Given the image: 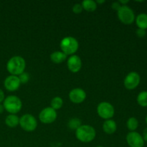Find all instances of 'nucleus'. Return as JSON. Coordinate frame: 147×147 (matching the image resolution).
<instances>
[{
  "mask_svg": "<svg viewBox=\"0 0 147 147\" xmlns=\"http://www.w3.org/2000/svg\"><path fill=\"white\" fill-rule=\"evenodd\" d=\"M26 67L25 60L22 56L11 57L7 63V70L10 75L19 76L24 73Z\"/></svg>",
  "mask_w": 147,
  "mask_h": 147,
  "instance_id": "f257e3e1",
  "label": "nucleus"
},
{
  "mask_svg": "<svg viewBox=\"0 0 147 147\" xmlns=\"http://www.w3.org/2000/svg\"><path fill=\"white\" fill-rule=\"evenodd\" d=\"M76 136L78 140L83 143H89L94 140L96 138V129L90 125H81L76 131Z\"/></svg>",
  "mask_w": 147,
  "mask_h": 147,
  "instance_id": "f03ea898",
  "label": "nucleus"
},
{
  "mask_svg": "<svg viewBox=\"0 0 147 147\" xmlns=\"http://www.w3.org/2000/svg\"><path fill=\"white\" fill-rule=\"evenodd\" d=\"M2 104L4 110L7 111L9 114H17L22 108V102L21 99L14 95H10L5 97Z\"/></svg>",
  "mask_w": 147,
  "mask_h": 147,
  "instance_id": "7ed1b4c3",
  "label": "nucleus"
},
{
  "mask_svg": "<svg viewBox=\"0 0 147 147\" xmlns=\"http://www.w3.org/2000/svg\"><path fill=\"white\" fill-rule=\"evenodd\" d=\"M60 47L61 51L66 55H73L78 50L79 43L77 39L71 36H68L62 39L60 43Z\"/></svg>",
  "mask_w": 147,
  "mask_h": 147,
  "instance_id": "20e7f679",
  "label": "nucleus"
},
{
  "mask_svg": "<svg viewBox=\"0 0 147 147\" xmlns=\"http://www.w3.org/2000/svg\"><path fill=\"white\" fill-rule=\"evenodd\" d=\"M119 20L124 24H131L135 21V14L134 10L127 5H123L117 11Z\"/></svg>",
  "mask_w": 147,
  "mask_h": 147,
  "instance_id": "39448f33",
  "label": "nucleus"
},
{
  "mask_svg": "<svg viewBox=\"0 0 147 147\" xmlns=\"http://www.w3.org/2000/svg\"><path fill=\"white\" fill-rule=\"evenodd\" d=\"M20 127L27 132L34 131L37 127V121L33 115L26 113L20 118Z\"/></svg>",
  "mask_w": 147,
  "mask_h": 147,
  "instance_id": "423d86ee",
  "label": "nucleus"
},
{
  "mask_svg": "<svg viewBox=\"0 0 147 147\" xmlns=\"http://www.w3.org/2000/svg\"><path fill=\"white\" fill-rule=\"evenodd\" d=\"M98 115L101 119L108 120L111 119L115 113V109L113 105L107 101L100 102L97 106Z\"/></svg>",
  "mask_w": 147,
  "mask_h": 147,
  "instance_id": "0eeeda50",
  "label": "nucleus"
},
{
  "mask_svg": "<svg viewBox=\"0 0 147 147\" xmlns=\"http://www.w3.org/2000/svg\"><path fill=\"white\" fill-rule=\"evenodd\" d=\"M57 113L55 110L51 107H46L40 111L39 114V119L40 121L45 124L53 123L57 119Z\"/></svg>",
  "mask_w": 147,
  "mask_h": 147,
  "instance_id": "6e6552de",
  "label": "nucleus"
},
{
  "mask_svg": "<svg viewBox=\"0 0 147 147\" xmlns=\"http://www.w3.org/2000/svg\"><path fill=\"white\" fill-rule=\"evenodd\" d=\"M141 81L140 75L134 71L130 72L125 77L123 85L128 90H134L138 87Z\"/></svg>",
  "mask_w": 147,
  "mask_h": 147,
  "instance_id": "1a4fd4ad",
  "label": "nucleus"
},
{
  "mask_svg": "<svg viewBox=\"0 0 147 147\" xmlns=\"http://www.w3.org/2000/svg\"><path fill=\"white\" fill-rule=\"evenodd\" d=\"M126 142L129 147H144V141L139 133L136 131H130L126 137Z\"/></svg>",
  "mask_w": 147,
  "mask_h": 147,
  "instance_id": "9d476101",
  "label": "nucleus"
},
{
  "mask_svg": "<svg viewBox=\"0 0 147 147\" xmlns=\"http://www.w3.org/2000/svg\"><path fill=\"white\" fill-rule=\"evenodd\" d=\"M68 96L72 103H75V104H80L86 100L87 95L83 89L80 88H76L70 90Z\"/></svg>",
  "mask_w": 147,
  "mask_h": 147,
  "instance_id": "9b49d317",
  "label": "nucleus"
},
{
  "mask_svg": "<svg viewBox=\"0 0 147 147\" xmlns=\"http://www.w3.org/2000/svg\"><path fill=\"white\" fill-rule=\"evenodd\" d=\"M20 85L21 83L18 76H12V75L7 76L4 81V88L6 90L10 92L16 91L18 90L19 88L20 87Z\"/></svg>",
  "mask_w": 147,
  "mask_h": 147,
  "instance_id": "f8f14e48",
  "label": "nucleus"
},
{
  "mask_svg": "<svg viewBox=\"0 0 147 147\" xmlns=\"http://www.w3.org/2000/svg\"><path fill=\"white\" fill-rule=\"evenodd\" d=\"M67 66L68 70L73 73H76L80 70L82 67V60L77 55H73L67 59Z\"/></svg>",
  "mask_w": 147,
  "mask_h": 147,
  "instance_id": "ddd939ff",
  "label": "nucleus"
},
{
  "mask_svg": "<svg viewBox=\"0 0 147 147\" xmlns=\"http://www.w3.org/2000/svg\"><path fill=\"white\" fill-rule=\"evenodd\" d=\"M103 130L107 134H113L117 130V124L112 119L106 120L103 123Z\"/></svg>",
  "mask_w": 147,
  "mask_h": 147,
  "instance_id": "4468645a",
  "label": "nucleus"
},
{
  "mask_svg": "<svg viewBox=\"0 0 147 147\" xmlns=\"http://www.w3.org/2000/svg\"><path fill=\"white\" fill-rule=\"evenodd\" d=\"M67 59V55L62 51H55L50 55V60L53 63L60 64Z\"/></svg>",
  "mask_w": 147,
  "mask_h": 147,
  "instance_id": "2eb2a0df",
  "label": "nucleus"
},
{
  "mask_svg": "<svg viewBox=\"0 0 147 147\" xmlns=\"http://www.w3.org/2000/svg\"><path fill=\"white\" fill-rule=\"evenodd\" d=\"M5 124L9 128H15L20 124V118L16 114H9L5 118Z\"/></svg>",
  "mask_w": 147,
  "mask_h": 147,
  "instance_id": "dca6fc26",
  "label": "nucleus"
},
{
  "mask_svg": "<svg viewBox=\"0 0 147 147\" xmlns=\"http://www.w3.org/2000/svg\"><path fill=\"white\" fill-rule=\"evenodd\" d=\"M135 21L138 28L143 30L147 29V14L146 13H141L138 14L135 18Z\"/></svg>",
  "mask_w": 147,
  "mask_h": 147,
  "instance_id": "f3484780",
  "label": "nucleus"
},
{
  "mask_svg": "<svg viewBox=\"0 0 147 147\" xmlns=\"http://www.w3.org/2000/svg\"><path fill=\"white\" fill-rule=\"evenodd\" d=\"M81 5L83 9L88 12H93L97 9V4L93 0H84L82 1Z\"/></svg>",
  "mask_w": 147,
  "mask_h": 147,
  "instance_id": "a211bd4d",
  "label": "nucleus"
},
{
  "mask_svg": "<svg viewBox=\"0 0 147 147\" xmlns=\"http://www.w3.org/2000/svg\"><path fill=\"white\" fill-rule=\"evenodd\" d=\"M138 104L142 107L147 106V90H142L138 94L136 98Z\"/></svg>",
  "mask_w": 147,
  "mask_h": 147,
  "instance_id": "6ab92c4d",
  "label": "nucleus"
},
{
  "mask_svg": "<svg viewBox=\"0 0 147 147\" xmlns=\"http://www.w3.org/2000/svg\"><path fill=\"white\" fill-rule=\"evenodd\" d=\"M63 106V100L60 96H55L53 98L50 102V107L54 110L57 111L61 109Z\"/></svg>",
  "mask_w": 147,
  "mask_h": 147,
  "instance_id": "aec40b11",
  "label": "nucleus"
},
{
  "mask_svg": "<svg viewBox=\"0 0 147 147\" xmlns=\"http://www.w3.org/2000/svg\"><path fill=\"white\" fill-rule=\"evenodd\" d=\"M126 126L130 131H136L139 126V121L135 117L129 118L126 122Z\"/></svg>",
  "mask_w": 147,
  "mask_h": 147,
  "instance_id": "412c9836",
  "label": "nucleus"
},
{
  "mask_svg": "<svg viewBox=\"0 0 147 147\" xmlns=\"http://www.w3.org/2000/svg\"><path fill=\"white\" fill-rule=\"evenodd\" d=\"M82 125L81 120L78 118H72L69 120L67 123V126L72 130H77L79 127Z\"/></svg>",
  "mask_w": 147,
  "mask_h": 147,
  "instance_id": "4be33fe9",
  "label": "nucleus"
},
{
  "mask_svg": "<svg viewBox=\"0 0 147 147\" xmlns=\"http://www.w3.org/2000/svg\"><path fill=\"white\" fill-rule=\"evenodd\" d=\"M18 78L20 79V81L21 83V84H25V83H27L30 80V74L28 73L24 72L22 74H20L18 76Z\"/></svg>",
  "mask_w": 147,
  "mask_h": 147,
  "instance_id": "5701e85b",
  "label": "nucleus"
},
{
  "mask_svg": "<svg viewBox=\"0 0 147 147\" xmlns=\"http://www.w3.org/2000/svg\"><path fill=\"white\" fill-rule=\"evenodd\" d=\"M73 11L75 14H80V13L83 11V7H82L81 4L80 3H77V4H75L73 7Z\"/></svg>",
  "mask_w": 147,
  "mask_h": 147,
  "instance_id": "b1692460",
  "label": "nucleus"
},
{
  "mask_svg": "<svg viewBox=\"0 0 147 147\" xmlns=\"http://www.w3.org/2000/svg\"><path fill=\"white\" fill-rule=\"evenodd\" d=\"M136 34L139 37H144L146 36V30H143V29L138 28L136 31Z\"/></svg>",
  "mask_w": 147,
  "mask_h": 147,
  "instance_id": "393cba45",
  "label": "nucleus"
},
{
  "mask_svg": "<svg viewBox=\"0 0 147 147\" xmlns=\"http://www.w3.org/2000/svg\"><path fill=\"white\" fill-rule=\"evenodd\" d=\"M121 7V4L119 2V1H114V2L112 3V4H111L112 9L114 10H116V11H117L118 10L120 9Z\"/></svg>",
  "mask_w": 147,
  "mask_h": 147,
  "instance_id": "a878e982",
  "label": "nucleus"
},
{
  "mask_svg": "<svg viewBox=\"0 0 147 147\" xmlns=\"http://www.w3.org/2000/svg\"><path fill=\"white\" fill-rule=\"evenodd\" d=\"M4 98H5V95H4V92L0 88V103H3Z\"/></svg>",
  "mask_w": 147,
  "mask_h": 147,
  "instance_id": "bb28decb",
  "label": "nucleus"
},
{
  "mask_svg": "<svg viewBox=\"0 0 147 147\" xmlns=\"http://www.w3.org/2000/svg\"><path fill=\"white\" fill-rule=\"evenodd\" d=\"M142 137L144 142H147V127L145 128L143 131V133H142Z\"/></svg>",
  "mask_w": 147,
  "mask_h": 147,
  "instance_id": "cd10ccee",
  "label": "nucleus"
},
{
  "mask_svg": "<svg viewBox=\"0 0 147 147\" xmlns=\"http://www.w3.org/2000/svg\"><path fill=\"white\" fill-rule=\"evenodd\" d=\"M119 2L120 3L121 5L123 6V5H126V4H128V3L129 2V0H125V1H123V0H120V1H119Z\"/></svg>",
  "mask_w": 147,
  "mask_h": 147,
  "instance_id": "c85d7f7f",
  "label": "nucleus"
},
{
  "mask_svg": "<svg viewBox=\"0 0 147 147\" xmlns=\"http://www.w3.org/2000/svg\"><path fill=\"white\" fill-rule=\"evenodd\" d=\"M4 111V106H3V104L0 103V114H1V113H2Z\"/></svg>",
  "mask_w": 147,
  "mask_h": 147,
  "instance_id": "c756f323",
  "label": "nucleus"
},
{
  "mask_svg": "<svg viewBox=\"0 0 147 147\" xmlns=\"http://www.w3.org/2000/svg\"><path fill=\"white\" fill-rule=\"evenodd\" d=\"M96 4H103V3L106 2V1L105 0H102V1H99V0H97V1H96Z\"/></svg>",
  "mask_w": 147,
  "mask_h": 147,
  "instance_id": "7c9ffc66",
  "label": "nucleus"
},
{
  "mask_svg": "<svg viewBox=\"0 0 147 147\" xmlns=\"http://www.w3.org/2000/svg\"><path fill=\"white\" fill-rule=\"evenodd\" d=\"M145 121H146V124H147V115H146V119H145Z\"/></svg>",
  "mask_w": 147,
  "mask_h": 147,
  "instance_id": "2f4dec72",
  "label": "nucleus"
},
{
  "mask_svg": "<svg viewBox=\"0 0 147 147\" xmlns=\"http://www.w3.org/2000/svg\"><path fill=\"white\" fill-rule=\"evenodd\" d=\"M96 147H103V146H96Z\"/></svg>",
  "mask_w": 147,
  "mask_h": 147,
  "instance_id": "473e14b6",
  "label": "nucleus"
}]
</instances>
